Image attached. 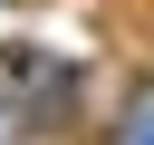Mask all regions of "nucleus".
I'll return each instance as SVG.
<instances>
[{"instance_id":"f257e3e1","label":"nucleus","mask_w":154,"mask_h":145,"mask_svg":"<svg viewBox=\"0 0 154 145\" xmlns=\"http://www.w3.org/2000/svg\"><path fill=\"white\" fill-rule=\"evenodd\" d=\"M0 97H67V58L58 48H0Z\"/></svg>"},{"instance_id":"f03ea898","label":"nucleus","mask_w":154,"mask_h":145,"mask_svg":"<svg viewBox=\"0 0 154 145\" xmlns=\"http://www.w3.org/2000/svg\"><path fill=\"white\" fill-rule=\"evenodd\" d=\"M116 145H154V106H135V116H125V135H116Z\"/></svg>"}]
</instances>
